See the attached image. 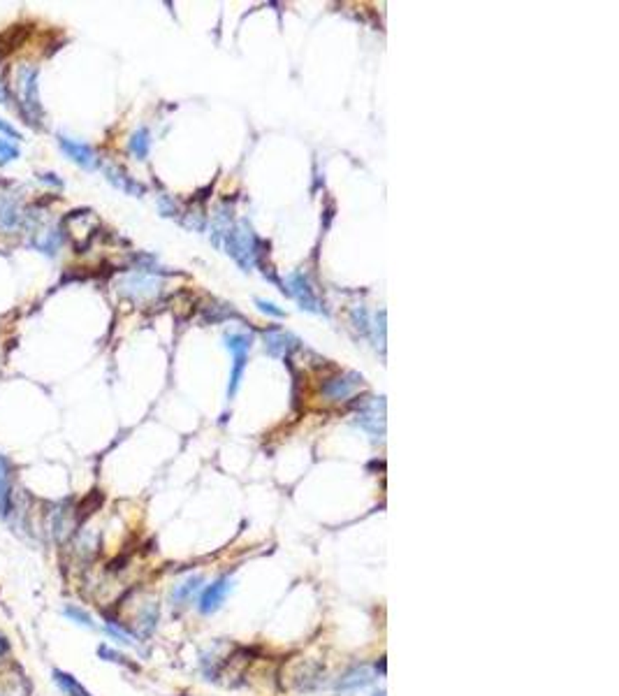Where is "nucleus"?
I'll return each instance as SVG.
<instances>
[{
  "mask_svg": "<svg viewBox=\"0 0 619 696\" xmlns=\"http://www.w3.org/2000/svg\"><path fill=\"white\" fill-rule=\"evenodd\" d=\"M33 244L38 246V251H45V253H56V248L61 246V235L56 232V230H40L38 235H35V239Z\"/></svg>",
  "mask_w": 619,
  "mask_h": 696,
  "instance_id": "f3484780",
  "label": "nucleus"
},
{
  "mask_svg": "<svg viewBox=\"0 0 619 696\" xmlns=\"http://www.w3.org/2000/svg\"><path fill=\"white\" fill-rule=\"evenodd\" d=\"M107 177H109L111 184L118 186V188H121V191H125V193H130V195H142V193H144V188L139 186V184H135V181H132V179L128 177V174H123L121 170H114V167H109V170H107Z\"/></svg>",
  "mask_w": 619,
  "mask_h": 696,
  "instance_id": "dca6fc26",
  "label": "nucleus"
},
{
  "mask_svg": "<svg viewBox=\"0 0 619 696\" xmlns=\"http://www.w3.org/2000/svg\"><path fill=\"white\" fill-rule=\"evenodd\" d=\"M200 585H202V576H191L188 580L174 585V590H172V606H177V608H184V606H188V601H191V599L195 596V592L200 590Z\"/></svg>",
  "mask_w": 619,
  "mask_h": 696,
  "instance_id": "2eb2a0df",
  "label": "nucleus"
},
{
  "mask_svg": "<svg viewBox=\"0 0 619 696\" xmlns=\"http://www.w3.org/2000/svg\"><path fill=\"white\" fill-rule=\"evenodd\" d=\"M149 146H151V135H149V130H137L135 135L130 137V151L135 153V156L139 160H144L146 156H149Z\"/></svg>",
  "mask_w": 619,
  "mask_h": 696,
  "instance_id": "a211bd4d",
  "label": "nucleus"
},
{
  "mask_svg": "<svg viewBox=\"0 0 619 696\" xmlns=\"http://www.w3.org/2000/svg\"><path fill=\"white\" fill-rule=\"evenodd\" d=\"M264 346L271 355H288L297 346V339L281 330H269L264 332Z\"/></svg>",
  "mask_w": 619,
  "mask_h": 696,
  "instance_id": "ddd939ff",
  "label": "nucleus"
},
{
  "mask_svg": "<svg viewBox=\"0 0 619 696\" xmlns=\"http://www.w3.org/2000/svg\"><path fill=\"white\" fill-rule=\"evenodd\" d=\"M288 295L290 297H295L299 306L306 311H311V313H320L323 309H320V302H318V297H316V292H313L311 288V283H309V278H306L304 274H292L288 278Z\"/></svg>",
  "mask_w": 619,
  "mask_h": 696,
  "instance_id": "39448f33",
  "label": "nucleus"
},
{
  "mask_svg": "<svg viewBox=\"0 0 619 696\" xmlns=\"http://www.w3.org/2000/svg\"><path fill=\"white\" fill-rule=\"evenodd\" d=\"M58 144H61V149L65 151V156L72 158L77 165L86 167V170H93V167H97L95 151L90 149L88 144L74 142V139H70V137H58Z\"/></svg>",
  "mask_w": 619,
  "mask_h": 696,
  "instance_id": "9d476101",
  "label": "nucleus"
},
{
  "mask_svg": "<svg viewBox=\"0 0 619 696\" xmlns=\"http://www.w3.org/2000/svg\"><path fill=\"white\" fill-rule=\"evenodd\" d=\"M373 680H376V673L371 666H367V664L353 666L351 671L341 675V680L337 682V689L344 694H355V692H360V689L369 687Z\"/></svg>",
  "mask_w": 619,
  "mask_h": 696,
  "instance_id": "0eeeda50",
  "label": "nucleus"
},
{
  "mask_svg": "<svg viewBox=\"0 0 619 696\" xmlns=\"http://www.w3.org/2000/svg\"><path fill=\"white\" fill-rule=\"evenodd\" d=\"M255 304L260 306V311H264V313H271V316H283V311L276 309V304H271V302H264V299H255Z\"/></svg>",
  "mask_w": 619,
  "mask_h": 696,
  "instance_id": "4be33fe9",
  "label": "nucleus"
},
{
  "mask_svg": "<svg viewBox=\"0 0 619 696\" xmlns=\"http://www.w3.org/2000/svg\"><path fill=\"white\" fill-rule=\"evenodd\" d=\"M225 346L234 358V369H232V376H230V388H227V395L234 397L236 390H239L243 367H246V353L250 348V337H246V334H227Z\"/></svg>",
  "mask_w": 619,
  "mask_h": 696,
  "instance_id": "7ed1b4c3",
  "label": "nucleus"
},
{
  "mask_svg": "<svg viewBox=\"0 0 619 696\" xmlns=\"http://www.w3.org/2000/svg\"><path fill=\"white\" fill-rule=\"evenodd\" d=\"M51 678H54V685L58 687L65 696H90L88 689L83 687L81 682L74 678V675H70V673H65V671H61V668H54V671H51Z\"/></svg>",
  "mask_w": 619,
  "mask_h": 696,
  "instance_id": "4468645a",
  "label": "nucleus"
},
{
  "mask_svg": "<svg viewBox=\"0 0 619 696\" xmlns=\"http://www.w3.org/2000/svg\"><path fill=\"white\" fill-rule=\"evenodd\" d=\"M362 383V376L357 374H344V376H337V379L327 381L323 386V395L327 397L330 402H341V400H348L355 390L360 388Z\"/></svg>",
  "mask_w": 619,
  "mask_h": 696,
  "instance_id": "1a4fd4ad",
  "label": "nucleus"
},
{
  "mask_svg": "<svg viewBox=\"0 0 619 696\" xmlns=\"http://www.w3.org/2000/svg\"><path fill=\"white\" fill-rule=\"evenodd\" d=\"M74 532V513L70 508L56 506L49 513V534L54 536L56 543H65Z\"/></svg>",
  "mask_w": 619,
  "mask_h": 696,
  "instance_id": "6e6552de",
  "label": "nucleus"
},
{
  "mask_svg": "<svg viewBox=\"0 0 619 696\" xmlns=\"http://www.w3.org/2000/svg\"><path fill=\"white\" fill-rule=\"evenodd\" d=\"M12 508V471L5 455H0V518H7Z\"/></svg>",
  "mask_w": 619,
  "mask_h": 696,
  "instance_id": "f8f14e48",
  "label": "nucleus"
},
{
  "mask_svg": "<svg viewBox=\"0 0 619 696\" xmlns=\"http://www.w3.org/2000/svg\"><path fill=\"white\" fill-rule=\"evenodd\" d=\"M227 253L241 264L243 269H250L255 264V237L246 223H239L232 232H227Z\"/></svg>",
  "mask_w": 619,
  "mask_h": 696,
  "instance_id": "f03ea898",
  "label": "nucleus"
},
{
  "mask_svg": "<svg viewBox=\"0 0 619 696\" xmlns=\"http://www.w3.org/2000/svg\"><path fill=\"white\" fill-rule=\"evenodd\" d=\"M97 654H100L102 659H107V661H114V664H128L123 654H118L116 650H111L109 645H100V647H97Z\"/></svg>",
  "mask_w": 619,
  "mask_h": 696,
  "instance_id": "412c9836",
  "label": "nucleus"
},
{
  "mask_svg": "<svg viewBox=\"0 0 619 696\" xmlns=\"http://www.w3.org/2000/svg\"><path fill=\"white\" fill-rule=\"evenodd\" d=\"M158 615H160V606L158 601H144L142 606H139V610H137V615H135V631H137V636H151L153 631H156V624H158Z\"/></svg>",
  "mask_w": 619,
  "mask_h": 696,
  "instance_id": "9b49d317",
  "label": "nucleus"
},
{
  "mask_svg": "<svg viewBox=\"0 0 619 696\" xmlns=\"http://www.w3.org/2000/svg\"><path fill=\"white\" fill-rule=\"evenodd\" d=\"M38 79H40L38 68H33V65L19 68L17 84L21 90V116H24L26 123L33 125V128H40L42 125V104H40V93H38Z\"/></svg>",
  "mask_w": 619,
  "mask_h": 696,
  "instance_id": "f257e3e1",
  "label": "nucleus"
},
{
  "mask_svg": "<svg viewBox=\"0 0 619 696\" xmlns=\"http://www.w3.org/2000/svg\"><path fill=\"white\" fill-rule=\"evenodd\" d=\"M63 612H65V617H70V619H72V622L81 624V626H88V629H93V626H95L93 617H90L83 608H79V606H72V603H70V606H65V610H63Z\"/></svg>",
  "mask_w": 619,
  "mask_h": 696,
  "instance_id": "6ab92c4d",
  "label": "nucleus"
},
{
  "mask_svg": "<svg viewBox=\"0 0 619 696\" xmlns=\"http://www.w3.org/2000/svg\"><path fill=\"white\" fill-rule=\"evenodd\" d=\"M357 425L364 432H369V434H371L373 438H380L383 432H385V404L378 402V400H373L367 409L360 411Z\"/></svg>",
  "mask_w": 619,
  "mask_h": 696,
  "instance_id": "423d86ee",
  "label": "nucleus"
},
{
  "mask_svg": "<svg viewBox=\"0 0 619 696\" xmlns=\"http://www.w3.org/2000/svg\"><path fill=\"white\" fill-rule=\"evenodd\" d=\"M0 132H5V135H10V137H19V139H21L19 130H17V128H12V125L7 123V121H3V118H0Z\"/></svg>",
  "mask_w": 619,
  "mask_h": 696,
  "instance_id": "5701e85b",
  "label": "nucleus"
},
{
  "mask_svg": "<svg viewBox=\"0 0 619 696\" xmlns=\"http://www.w3.org/2000/svg\"><path fill=\"white\" fill-rule=\"evenodd\" d=\"M230 587H232V580H230V574L225 576H220V578H216V580L209 585V587L202 592V596H200V603H198V608L202 615H209V612H216L223 606V601H225V596H227V592Z\"/></svg>",
  "mask_w": 619,
  "mask_h": 696,
  "instance_id": "20e7f679",
  "label": "nucleus"
},
{
  "mask_svg": "<svg viewBox=\"0 0 619 696\" xmlns=\"http://www.w3.org/2000/svg\"><path fill=\"white\" fill-rule=\"evenodd\" d=\"M14 158H19V149L7 139H0V165H7Z\"/></svg>",
  "mask_w": 619,
  "mask_h": 696,
  "instance_id": "aec40b11",
  "label": "nucleus"
}]
</instances>
